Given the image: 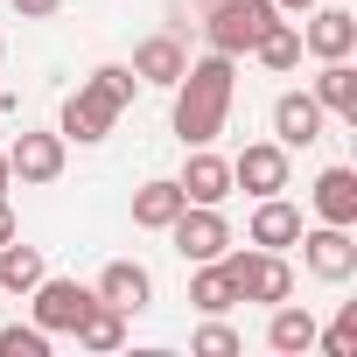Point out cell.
<instances>
[{
    "label": "cell",
    "instance_id": "1",
    "mask_svg": "<svg viewBox=\"0 0 357 357\" xmlns=\"http://www.w3.org/2000/svg\"><path fill=\"white\" fill-rule=\"evenodd\" d=\"M231 91H238V56L211 50L175 77V140L183 147H211L231 119Z\"/></svg>",
    "mask_w": 357,
    "mask_h": 357
},
{
    "label": "cell",
    "instance_id": "2",
    "mask_svg": "<svg viewBox=\"0 0 357 357\" xmlns=\"http://www.w3.org/2000/svg\"><path fill=\"white\" fill-rule=\"evenodd\" d=\"M225 273H231V294L238 301H294V266H287V252H266V245H245V252H225L218 259Z\"/></svg>",
    "mask_w": 357,
    "mask_h": 357
},
{
    "label": "cell",
    "instance_id": "3",
    "mask_svg": "<svg viewBox=\"0 0 357 357\" xmlns=\"http://www.w3.org/2000/svg\"><path fill=\"white\" fill-rule=\"evenodd\" d=\"M273 22H280L273 0H211L204 36H211V50H225V56H252V43H259Z\"/></svg>",
    "mask_w": 357,
    "mask_h": 357
},
{
    "label": "cell",
    "instance_id": "4",
    "mask_svg": "<svg viewBox=\"0 0 357 357\" xmlns=\"http://www.w3.org/2000/svg\"><path fill=\"white\" fill-rule=\"evenodd\" d=\"M168 238H175V252H183L190 266L231 252V225H225L218 204H183V211H175V225H168Z\"/></svg>",
    "mask_w": 357,
    "mask_h": 357
},
{
    "label": "cell",
    "instance_id": "5",
    "mask_svg": "<svg viewBox=\"0 0 357 357\" xmlns=\"http://www.w3.org/2000/svg\"><path fill=\"white\" fill-rule=\"evenodd\" d=\"M294 245H301V266H308L315 280H329V287L357 273V238H350V225H315V231L301 225Z\"/></svg>",
    "mask_w": 357,
    "mask_h": 357
},
{
    "label": "cell",
    "instance_id": "6",
    "mask_svg": "<svg viewBox=\"0 0 357 357\" xmlns=\"http://www.w3.org/2000/svg\"><path fill=\"white\" fill-rule=\"evenodd\" d=\"M91 301H98L91 287H77V280H50V273L29 287V308H36V322H43L50 336H77V322L91 315Z\"/></svg>",
    "mask_w": 357,
    "mask_h": 357
},
{
    "label": "cell",
    "instance_id": "7",
    "mask_svg": "<svg viewBox=\"0 0 357 357\" xmlns=\"http://www.w3.org/2000/svg\"><path fill=\"white\" fill-rule=\"evenodd\" d=\"M119 112H126V105H112V98L84 77V84L63 98V126H56V133H63V140H77V147H98V140L119 126Z\"/></svg>",
    "mask_w": 357,
    "mask_h": 357
},
{
    "label": "cell",
    "instance_id": "8",
    "mask_svg": "<svg viewBox=\"0 0 357 357\" xmlns=\"http://www.w3.org/2000/svg\"><path fill=\"white\" fill-rule=\"evenodd\" d=\"M63 161H70V140H63V133H22V140L8 147V175H15V183H29V190L56 183Z\"/></svg>",
    "mask_w": 357,
    "mask_h": 357
},
{
    "label": "cell",
    "instance_id": "9",
    "mask_svg": "<svg viewBox=\"0 0 357 357\" xmlns=\"http://www.w3.org/2000/svg\"><path fill=\"white\" fill-rule=\"evenodd\" d=\"M231 190H245V197H280V190H287V147H280V140H252V147L231 161Z\"/></svg>",
    "mask_w": 357,
    "mask_h": 357
},
{
    "label": "cell",
    "instance_id": "10",
    "mask_svg": "<svg viewBox=\"0 0 357 357\" xmlns=\"http://www.w3.org/2000/svg\"><path fill=\"white\" fill-rule=\"evenodd\" d=\"M322 119H329V112L315 105V91H280V98H273V140H280L287 154H294V147H315V140H322Z\"/></svg>",
    "mask_w": 357,
    "mask_h": 357
},
{
    "label": "cell",
    "instance_id": "11",
    "mask_svg": "<svg viewBox=\"0 0 357 357\" xmlns=\"http://www.w3.org/2000/svg\"><path fill=\"white\" fill-rule=\"evenodd\" d=\"M105 308H119V315H140L147 301H154V273L140 266V259H112L105 273H98V287H91Z\"/></svg>",
    "mask_w": 357,
    "mask_h": 357
},
{
    "label": "cell",
    "instance_id": "12",
    "mask_svg": "<svg viewBox=\"0 0 357 357\" xmlns=\"http://www.w3.org/2000/svg\"><path fill=\"white\" fill-rule=\"evenodd\" d=\"M301 50L322 56V63H329V56H350V50H357V15H350V8H315L308 29H301Z\"/></svg>",
    "mask_w": 357,
    "mask_h": 357
},
{
    "label": "cell",
    "instance_id": "13",
    "mask_svg": "<svg viewBox=\"0 0 357 357\" xmlns=\"http://www.w3.org/2000/svg\"><path fill=\"white\" fill-rule=\"evenodd\" d=\"M175 183H183L190 204H225V197H231V161L211 154V147H190V168L175 175Z\"/></svg>",
    "mask_w": 357,
    "mask_h": 357
},
{
    "label": "cell",
    "instance_id": "14",
    "mask_svg": "<svg viewBox=\"0 0 357 357\" xmlns=\"http://www.w3.org/2000/svg\"><path fill=\"white\" fill-rule=\"evenodd\" d=\"M126 70H133L140 84H168V91H175V77L190 70V50L175 43V36H147V43L133 50V63H126Z\"/></svg>",
    "mask_w": 357,
    "mask_h": 357
},
{
    "label": "cell",
    "instance_id": "15",
    "mask_svg": "<svg viewBox=\"0 0 357 357\" xmlns=\"http://www.w3.org/2000/svg\"><path fill=\"white\" fill-rule=\"evenodd\" d=\"M245 238H252V245H266V252H287V245L301 238V211H294L287 197H259V211H252Z\"/></svg>",
    "mask_w": 357,
    "mask_h": 357
},
{
    "label": "cell",
    "instance_id": "16",
    "mask_svg": "<svg viewBox=\"0 0 357 357\" xmlns=\"http://www.w3.org/2000/svg\"><path fill=\"white\" fill-rule=\"evenodd\" d=\"M183 204H190V197H183V183H175V175H154V183H140V190H133V225H140V231H168Z\"/></svg>",
    "mask_w": 357,
    "mask_h": 357
},
{
    "label": "cell",
    "instance_id": "17",
    "mask_svg": "<svg viewBox=\"0 0 357 357\" xmlns=\"http://www.w3.org/2000/svg\"><path fill=\"white\" fill-rule=\"evenodd\" d=\"M315 218L322 225H357V168H322L315 175Z\"/></svg>",
    "mask_w": 357,
    "mask_h": 357
},
{
    "label": "cell",
    "instance_id": "18",
    "mask_svg": "<svg viewBox=\"0 0 357 357\" xmlns=\"http://www.w3.org/2000/svg\"><path fill=\"white\" fill-rule=\"evenodd\" d=\"M315 105H322L329 119H350V126H357V70H350V56H329V63H322Z\"/></svg>",
    "mask_w": 357,
    "mask_h": 357
},
{
    "label": "cell",
    "instance_id": "19",
    "mask_svg": "<svg viewBox=\"0 0 357 357\" xmlns=\"http://www.w3.org/2000/svg\"><path fill=\"white\" fill-rule=\"evenodd\" d=\"M266 343H273L280 357H301V350H315V315H308V308H294V301H273Z\"/></svg>",
    "mask_w": 357,
    "mask_h": 357
},
{
    "label": "cell",
    "instance_id": "20",
    "mask_svg": "<svg viewBox=\"0 0 357 357\" xmlns=\"http://www.w3.org/2000/svg\"><path fill=\"white\" fill-rule=\"evenodd\" d=\"M190 308H197V315H225V308H238V294H231V273H225L218 259H204V266L190 273Z\"/></svg>",
    "mask_w": 357,
    "mask_h": 357
},
{
    "label": "cell",
    "instance_id": "21",
    "mask_svg": "<svg viewBox=\"0 0 357 357\" xmlns=\"http://www.w3.org/2000/svg\"><path fill=\"white\" fill-rule=\"evenodd\" d=\"M43 273H50V266H43V252H36V245H22V238L0 245V294H29Z\"/></svg>",
    "mask_w": 357,
    "mask_h": 357
},
{
    "label": "cell",
    "instance_id": "22",
    "mask_svg": "<svg viewBox=\"0 0 357 357\" xmlns=\"http://www.w3.org/2000/svg\"><path fill=\"white\" fill-rule=\"evenodd\" d=\"M252 56H259L266 70H280V77H287V70H301V56H308V50H301V29H294V22H273V29L252 43Z\"/></svg>",
    "mask_w": 357,
    "mask_h": 357
},
{
    "label": "cell",
    "instance_id": "23",
    "mask_svg": "<svg viewBox=\"0 0 357 357\" xmlns=\"http://www.w3.org/2000/svg\"><path fill=\"white\" fill-rule=\"evenodd\" d=\"M77 343H84V350H119V343H126V315L105 308V301H91V315L77 322Z\"/></svg>",
    "mask_w": 357,
    "mask_h": 357
},
{
    "label": "cell",
    "instance_id": "24",
    "mask_svg": "<svg viewBox=\"0 0 357 357\" xmlns=\"http://www.w3.org/2000/svg\"><path fill=\"white\" fill-rule=\"evenodd\" d=\"M315 343H322V357H357V301H343L336 322L315 329Z\"/></svg>",
    "mask_w": 357,
    "mask_h": 357
},
{
    "label": "cell",
    "instance_id": "25",
    "mask_svg": "<svg viewBox=\"0 0 357 357\" xmlns=\"http://www.w3.org/2000/svg\"><path fill=\"white\" fill-rule=\"evenodd\" d=\"M190 350H197V357H238L245 343H238V329H225L218 315H204V329L190 336Z\"/></svg>",
    "mask_w": 357,
    "mask_h": 357
},
{
    "label": "cell",
    "instance_id": "26",
    "mask_svg": "<svg viewBox=\"0 0 357 357\" xmlns=\"http://www.w3.org/2000/svg\"><path fill=\"white\" fill-rule=\"evenodd\" d=\"M0 357H50V329L43 322H15V329H0Z\"/></svg>",
    "mask_w": 357,
    "mask_h": 357
},
{
    "label": "cell",
    "instance_id": "27",
    "mask_svg": "<svg viewBox=\"0 0 357 357\" xmlns=\"http://www.w3.org/2000/svg\"><path fill=\"white\" fill-rule=\"evenodd\" d=\"M91 84H98L112 105H133V91H140V77H133L126 63H98V70H91Z\"/></svg>",
    "mask_w": 357,
    "mask_h": 357
},
{
    "label": "cell",
    "instance_id": "28",
    "mask_svg": "<svg viewBox=\"0 0 357 357\" xmlns=\"http://www.w3.org/2000/svg\"><path fill=\"white\" fill-rule=\"evenodd\" d=\"M56 8H63V0H15V15H22V22H50Z\"/></svg>",
    "mask_w": 357,
    "mask_h": 357
},
{
    "label": "cell",
    "instance_id": "29",
    "mask_svg": "<svg viewBox=\"0 0 357 357\" xmlns=\"http://www.w3.org/2000/svg\"><path fill=\"white\" fill-rule=\"evenodd\" d=\"M15 238V204H8V190H0V245Z\"/></svg>",
    "mask_w": 357,
    "mask_h": 357
},
{
    "label": "cell",
    "instance_id": "30",
    "mask_svg": "<svg viewBox=\"0 0 357 357\" xmlns=\"http://www.w3.org/2000/svg\"><path fill=\"white\" fill-rule=\"evenodd\" d=\"M273 8H280V15H308V8H315V0H273Z\"/></svg>",
    "mask_w": 357,
    "mask_h": 357
},
{
    "label": "cell",
    "instance_id": "31",
    "mask_svg": "<svg viewBox=\"0 0 357 357\" xmlns=\"http://www.w3.org/2000/svg\"><path fill=\"white\" fill-rule=\"evenodd\" d=\"M8 183H15V175H8V154H0V190H8Z\"/></svg>",
    "mask_w": 357,
    "mask_h": 357
},
{
    "label": "cell",
    "instance_id": "32",
    "mask_svg": "<svg viewBox=\"0 0 357 357\" xmlns=\"http://www.w3.org/2000/svg\"><path fill=\"white\" fill-rule=\"evenodd\" d=\"M0 56H8V43H0Z\"/></svg>",
    "mask_w": 357,
    "mask_h": 357
}]
</instances>
